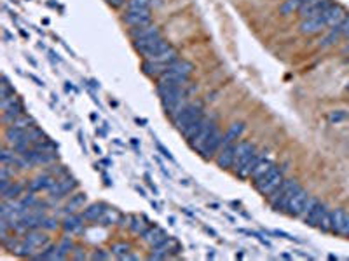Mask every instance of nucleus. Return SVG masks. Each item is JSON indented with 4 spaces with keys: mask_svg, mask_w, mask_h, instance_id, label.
Returning <instances> with one entry per match:
<instances>
[{
    "mask_svg": "<svg viewBox=\"0 0 349 261\" xmlns=\"http://www.w3.org/2000/svg\"><path fill=\"white\" fill-rule=\"evenodd\" d=\"M192 91H194V87L187 86V87H180V89H175V91H169L168 94L164 96H161V103H163V108H164L166 115H168L169 119L173 120L190 103L189 98Z\"/></svg>",
    "mask_w": 349,
    "mask_h": 261,
    "instance_id": "obj_1",
    "label": "nucleus"
},
{
    "mask_svg": "<svg viewBox=\"0 0 349 261\" xmlns=\"http://www.w3.org/2000/svg\"><path fill=\"white\" fill-rule=\"evenodd\" d=\"M301 188L302 186L297 183V179H285V181L279 185V188H276V190L267 197V202H269V206L273 207L276 213H285L290 198L297 194Z\"/></svg>",
    "mask_w": 349,
    "mask_h": 261,
    "instance_id": "obj_2",
    "label": "nucleus"
},
{
    "mask_svg": "<svg viewBox=\"0 0 349 261\" xmlns=\"http://www.w3.org/2000/svg\"><path fill=\"white\" fill-rule=\"evenodd\" d=\"M283 181H285V169L274 164L262 178H258L257 181H253V185H255V188L258 190V194H262L264 197H269L276 188H279V185Z\"/></svg>",
    "mask_w": 349,
    "mask_h": 261,
    "instance_id": "obj_3",
    "label": "nucleus"
},
{
    "mask_svg": "<svg viewBox=\"0 0 349 261\" xmlns=\"http://www.w3.org/2000/svg\"><path fill=\"white\" fill-rule=\"evenodd\" d=\"M203 115H205V105L201 103V101H190V103L173 119V124H175V127H177L178 130H182L189 122L199 119Z\"/></svg>",
    "mask_w": 349,
    "mask_h": 261,
    "instance_id": "obj_4",
    "label": "nucleus"
},
{
    "mask_svg": "<svg viewBox=\"0 0 349 261\" xmlns=\"http://www.w3.org/2000/svg\"><path fill=\"white\" fill-rule=\"evenodd\" d=\"M217 129H218L217 120L213 119V117H208V120L205 122V126L201 127L199 132H197V134L194 136L192 139H189L190 148H194V150L201 152V150H203V147H205L206 143L209 141V138H211V136L215 134V130H217Z\"/></svg>",
    "mask_w": 349,
    "mask_h": 261,
    "instance_id": "obj_5",
    "label": "nucleus"
},
{
    "mask_svg": "<svg viewBox=\"0 0 349 261\" xmlns=\"http://www.w3.org/2000/svg\"><path fill=\"white\" fill-rule=\"evenodd\" d=\"M122 21L129 28L145 26V24L152 23V14H150V9H126Z\"/></svg>",
    "mask_w": 349,
    "mask_h": 261,
    "instance_id": "obj_6",
    "label": "nucleus"
},
{
    "mask_svg": "<svg viewBox=\"0 0 349 261\" xmlns=\"http://www.w3.org/2000/svg\"><path fill=\"white\" fill-rule=\"evenodd\" d=\"M330 5H332V0H305L299 9V16H301V20L320 16Z\"/></svg>",
    "mask_w": 349,
    "mask_h": 261,
    "instance_id": "obj_7",
    "label": "nucleus"
},
{
    "mask_svg": "<svg viewBox=\"0 0 349 261\" xmlns=\"http://www.w3.org/2000/svg\"><path fill=\"white\" fill-rule=\"evenodd\" d=\"M255 152H257V148H255V145H252V143H248V141H239V143H237L236 157H234V164H233L234 174H237L241 169H243V166H245L250 158L253 157V153H255Z\"/></svg>",
    "mask_w": 349,
    "mask_h": 261,
    "instance_id": "obj_8",
    "label": "nucleus"
},
{
    "mask_svg": "<svg viewBox=\"0 0 349 261\" xmlns=\"http://www.w3.org/2000/svg\"><path fill=\"white\" fill-rule=\"evenodd\" d=\"M328 26L325 21V16L320 14V16L314 18H307V20H302L301 24H299V30L304 35H316V33H321L325 28Z\"/></svg>",
    "mask_w": 349,
    "mask_h": 261,
    "instance_id": "obj_9",
    "label": "nucleus"
},
{
    "mask_svg": "<svg viewBox=\"0 0 349 261\" xmlns=\"http://www.w3.org/2000/svg\"><path fill=\"white\" fill-rule=\"evenodd\" d=\"M309 197H311V195L307 194L304 188H301L297 194L290 198V202H288V206H286L285 213H288L290 216H293V218H301V214H302V211H304L305 204H307V198H309Z\"/></svg>",
    "mask_w": 349,
    "mask_h": 261,
    "instance_id": "obj_10",
    "label": "nucleus"
},
{
    "mask_svg": "<svg viewBox=\"0 0 349 261\" xmlns=\"http://www.w3.org/2000/svg\"><path fill=\"white\" fill-rule=\"evenodd\" d=\"M236 148H237V143H231V145H225V147L220 148V152H218L217 157H215L217 166L220 167V169H233L234 157H236Z\"/></svg>",
    "mask_w": 349,
    "mask_h": 261,
    "instance_id": "obj_11",
    "label": "nucleus"
},
{
    "mask_svg": "<svg viewBox=\"0 0 349 261\" xmlns=\"http://www.w3.org/2000/svg\"><path fill=\"white\" fill-rule=\"evenodd\" d=\"M222 141H224V134L220 132V129H217L215 130V134L209 138V141L206 143L205 147H203V150L199 152V153L203 155V158L209 160V158L217 157V153L220 152V148H222Z\"/></svg>",
    "mask_w": 349,
    "mask_h": 261,
    "instance_id": "obj_12",
    "label": "nucleus"
},
{
    "mask_svg": "<svg viewBox=\"0 0 349 261\" xmlns=\"http://www.w3.org/2000/svg\"><path fill=\"white\" fill-rule=\"evenodd\" d=\"M77 186V181L73 178H65V179H58L54 185L49 188V195H51L52 198H60V197H65L67 194H70V192L73 190Z\"/></svg>",
    "mask_w": 349,
    "mask_h": 261,
    "instance_id": "obj_13",
    "label": "nucleus"
},
{
    "mask_svg": "<svg viewBox=\"0 0 349 261\" xmlns=\"http://www.w3.org/2000/svg\"><path fill=\"white\" fill-rule=\"evenodd\" d=\"M141 237H143V240L147 242V244H150V247H157V245H161L164 240H168L166 232L161 230L159 226H149V228L141 234Z\"/></svg>",
    "mask_w": 349,
    "mask_h": 261,
    "instance_id": "obj_14",
    "label": "nucleus"
},
{
    "mask_svg": "<svg viewBox=\"0 0 349 261\" xmlns=\"http://www.w3.org/2000/svg\"><path fill=\"white\" fill-rule=\"evenodd\" d=\"M24 240L28 242L33 249L37 251V254H39V251H42L44 247H47V245L51 244V240H49L47 235L42 234V232H39V230H30V232H26Z\"/></svg>",
    "mask_w": 349,
    "mask_h": 261,
    "instance_id": "obj_15",
    "label": "nucleus"
},
{
    "mask_svg": "<svg viewBox=\"0 0 349 261\" xmlns=\"http://www.w3.org/2000/svg\"><path fill=\"white\" fill-rule=\"evenodd\" d=\"M323 16H325V21L328 26H335V24H341L344 21V18L348 16V12L342 5L339 4H332L325 12H323Z\"/></svg>",
    "mask_w": 349,
    "mask_h": 261,
    "instance_id": "obj_16",
    "label": "nucleus"
},
{
    "mask_svg": "<svg viewBox=\"0 0 349 261\" xmlns=\"http://www.w3.org/2000/svg\"><path fill=\"white\" fill-rule=\"evenodd\" d=\"M154 35H161L159 26H157V24H154V23L145 24V26L129 28V37H131L133 40L147 39V37H154Z\"/></svg>",
    "mask_w": 349,
    "mask_h": 261,
    "instance_id": "obj_17",
    "label": "nucleus"
},
{
    "mask_svg": "<svg viewBox=\"0 0 349 261\" xmlns=\"http://www.w3.org/2000/svg\"><path fill=\"white\" fill-rule=\"evenodd\" d=\"M23 113H24V105L21 103V99H18V101H14L12 105H9L5 110H2V122H4L5 126H9L12 120H16L18 117Z\"/></svg>",
    "mask_w": 349,
    "mask_h": 261,
    "instance_id": "obj_18",
    "label": "nucleus"
},
{
    "mask_svg": "<svg viewBox=\"0 0 349 261\" xmlns=\"http://www.w3.org/2000/svg\"><path fill=\"white\" fill-rule=\"evenodd\" d=\"M169 45H171V44H169L168 40L164 39V37L161 35L159 39L154 40V42L150 44L149 47L145 49V51L141 52L140 56H143V60H150V58H154V56H157V54H159V52L164 51V49H168Z\"/></svg>",
    "mask_w": 349,
    "mask_h": 261,
    "instance_id": "obj_19",
    "label": "nucleus"
},
{
    "mask_svg": "<svg viewBox=\"0 0 349 261\" xmlns=\"http://www.w3.org/2000/svg\"><path fill=\"white\" fill-rule=\"evenodd\" d=\"M56 181H58V178H54V176H51V174H42V176L35 178L33 181H30V190L32 192L49 190Z\"/></svg>",
    "mask_w": 349,
    "mask_h": 261,
    "instance_id": "obj_20",
    "label": "nucleus"
},
{
    "mask_svg": "<svg viewBox=\"0 0 349 261\" xmlns=\"http://www.w3.org/2000/svg\"><path fill=\"white\" fill-rule=\"evenodd\" d=\"M273 166H274L273 158H271L269 155L265 153L264 157H262L260 160H258L257 166H255V169H253V173H252V176H250V179H252V181H257V179L262 178V176H264V174L267 173V171H269Z\"/></svg>",
    "mask_w": 349,
    "mask_h": 261,
    "instance_id": "obj_21",
    "label": "nucleus"
},
{
    "mask_svg": "<svg viewBox=\"0 0 349 261\" xmlns=\"http://www.w3.org/2000/svg\"><path fill=\"white\" fill-rule=\"evenodd\" d=\"M243 130H245V124L243 122H234L233 126L229 127V130L224 134V141H222V147L225 145H231V143H237V139L241 138L243 134Z\"/></svg>",
    "mask_w": 349,
    "mask_h": 261,
    "instance_id": "obj_22",
    "label": "nucleus"
},
{
    "mask_svg": "<svg viewBox=\"0 0 349 261\" xmlns=\"http://www.w3.org/2000/svg\"><path fill=\"white\" fill-rule=\"evenodd\" d=\"M82 216H77V214H70V216L65 218L63 221V228L65 232H69V234H79L80 230H82Z\"/></svg>",
    "mask_w": 349,
    "mask_h": 261,
    "instance_id": "obj_23",
    "label": "nucleus"
},
{
    "mask_svg": "<svg viewBox=\"0 0 349 261\" xmlns=\"http://www.w3.org/2000/svg\"><path fill=\"white\" fill-rule=\"evenodd\" d=\"M342 37V28L341 24H335V26H332L328 30V33H326L323 39L320 40V47H330V45H333V44L337 42L339 39Z\"/></svg>",
    "mask_w": 349,
    "mask_h": 261,
    "instance_id": "obj_24",
    "label": "nucleus"
},
{
    "mask_svg": "<svg viewBox=\"0 0 349 261\" xmlns=\"http://www.w3.org/2000/svg\"><path fill=\"white\" fill-rule=\"evenodd\" d=\"M105 209H107V207H105L103 204H93V206H89L88 209H84L82 218H84L86 221H98V219L101 218V214L105 213Z\"/></svg>",
    "mask_w": 349,
    "mask_h": 261,
    "instance_id": "obj_25",
    "label": "nucleus"
},
{
    "mask_svg": "<svg viewBox=\"0 0 349 261\" xmlns=\"http://www.w3.org/2000/svg\"><path fill=\"white\" fill-rule=\"evenodd\" d=\"M346 216H348V213H346L344 209H332V230H330V232L341 235Z\"/></svg>",
    "mask_w": 349,
    "mask_h": 261,
    "instance_id": "obj_26",
    "label": "nucleus"
},
{
    "mask_svg": "<svg viewBox=\"0 0 349 261\" xmlns=\"http://www.w3.org/2000/svg\"><path fill=\"white\" fill-rule=\"evenodd\" d=\"M100 221V225H105V226H109V225H116V223H119L120 221V213L117 209H105V213L101 214V218L98 219Z\"/></svg>",
    "mask_w": 349,
    "mask_h": 261,
    "instance_id": "obj_27",
    "label": "nucleus"
},
{
    "mask_svg": "<svg viewBox=\"0 0 349 261\" xmlns=\"http://www.w3.org/2000/svg\"><path fill=\"white\" fill-rule=\"evenodd\" d=\"M35 126V120H33V117H30V115L23 113L20 115L16 120H12L11 124H9L7 127H18V129H28V127H33Z\"/></svg>",
    "mask_w": 349,
    "mask_h": 261,
    "instance_id": "obj_28",
    "label": "nucleus"
},
{
    "mask_svg": "<svg viewBox=\"0 0 349 261\" xmlns=\"http://www.w3.org/2000/svg\"><path fill=\"white\" fill-rule=\"evenodd\" d=\"M23 188L24 186L21 185V183H12V185L7 188V192L2 194V198H4V200H14V198H18L21 194H23Z\"/></svg>",
    "mask_w": 349,
    "mask_h": 261,
    "instance_id": "obj_29",
    "label": "nucleus"
},
{
    "mask_svg": "<svg viewBox=\"0 0 349 261\" xmlns=\"http://www.w3.org/2000/svg\"><path fill=\"white\" fill-rule=\"evenodd\" d=\"M305 0H286V2H283L279 7V12L281 14H292L293 11H297V9H301V5L304 4Z\"/></svg>",
    "mask_w": 349,
    "mask_h": 261,
    "instance_id": "obj_30",
    "label": "nucleus"
},
{
    "mask_svg": "<svg viewBox=\"0 0 349 261\" xmlns=\"http://www.w3.org/2000/svg\"><path fill=\"white\" fill-rule=\"evenodd\" d=\"M129 251H131V245L129 244H126V242H117V244L112 245L110 253H112L114 256L120 258V260H124V258L129 254Z\"/></svg>",
    "mask_w": 349,
    "mask_h": 261,
    "instance_id": "obj_31",
    "label": "nucleus"
},
{
    "mask_svg": "<svg viewBox=\"0 0 349 261\" xmlns=\"http://www.w3.org/2000/svg\"><path fill=\"white\" fill-rule=\"evenodd\" d=\"M84 202H86V195L84 194H79V195H75V197H72V200L67 204V207H65V211L69 214H73L75 213L79 207H82L84 206Z\"/></svg>",
    "mask_w": 349,
    "mask_h": 261,
    "instance_id": "obj_32",
    "label": "nucleus"
},
{
    "mask_svg": "<svg viewBox=\"0 0 349 261\" xmlns=\"http://www.w3.org/2000/svg\"><path fill=\"white\" fill-rule=\"evenodd\" d=\"M147 219L145 218H138V216H131V223H129V228L135 232V234H143L145 230L149 228V225H147Z\"/></svg>",
    "mask_w": 349,
    "mask_h": 261,
    "instance_id": "obj_33",
    "label": "nucleus"
},
{
    "mask_svg": "<svg viewBox=\"0 0 349 261\" xmlns=\"http://www.w3.org/2000/svg\"><path fill=\"white\" fill-rule=\"evenodd\" d=\"M318 228L321 232H330L332 230V209H326L325 214L321 216L320 223H318Z\"/></svg>",
    "mask_w": 349,
    "mask_h": 261,
    "instance_id": "obj_34",
    "label": "nucleus"
},
{
    "mask_svg": "<svg viewBox=\"0 0 349 261\" xmlns=\"http://www.w3.org/2000/svg\"><path fill=\"white\" fill-rule=\"evenodd\" d=\"M14 94V89L11 87V84H9V79L7 75L2 77V84H0V99L2 98H7V96Z\"/></svg>",
    "mask_w": 349,
    "mask_h": 261,
    "instance_id": "obj_35",
    "label": "nucleus"
},
{
    "mask_svg": "<svg viewBox=\"0 0 349 261\" xmlns=\"http://www.w3.org/2000/svg\"><path fill=\"white\" fill-rule=\"evenodd\" d=\"M348 119V113H346L344 110H333V111H330L328 113V120L332 124H339V122H342V120H346Z\"/></svg>",
    "mask_w": 349,
    "mask_h": 261,
    "instance_id": "obj_36",
    "label": "nucleus"
},
{
    "mask_svg": "<svg viewBox=\"0 0 349 261\" xmlns=\"http://www.w3.org/2000/svg\"><path fill=\"white\" fill-rule=\"evenodd\" d=\"M126 9H150V0H128Z\"/></svg>",
    "mask_w": 349,
    "mask_h": 261,
    "instance_id": "obj_37",
    "label": "nucleus"
},
{
    "mask_svg": "<svg viewBox=\"0 0 349 261\" xmlns=\"http://www.w3.org/2000/svg\"><path fill=\"white\" fill-rule=\"evenodd\" d=\"M58 247H60V251H61V253H63L65 256H67V254H69L70 251L73 249V242H72V239L65 237L63 240L60 242V245H58Z\"/></svg>",
    "mask_w": 349,
    "mask_h": 261,
    "instance_id": "obj_38",
    "label": "nucleus"
},
{
    "mask_svg": "<svg viewBox=\"0 0 349 261\" xmlns=\"http://www.w3.org/2000/svg\"><path fill=\"white\" fill-rule=\"evenodd\" d=\"M58 226H60V223L54 218H44V221H42V228L46 230H56Z\"/></svg>",
    "mask_w": 349,
    "mask_h": 261,
    "instance_id": "obj_39",
    "label": "nucleus"
},
{
    "mask_svg": "<svg viewBox=\"0 0 349 261\" xmlns=\"http://www.w3.org/2000/svg\"><path fill=\"white\" fill-rule=\"evenodd\" d=\"M109 258H110L109 253H105L103 249H96L94 253H93L91 260H109Z\"/></svg>",
    "mask_w": 349,
    "mask_h": 261,
    "instance_id": "obj_40",
    "label": "nucleus"
},
{
    "mask_svg": "<svg viewBox=\"0 0 349 261\" xmlns=\"http://www.w3.org/2000/svg\"><path fill=\"white\" fill-rule=\"evenodd\" d=\"M273 234H274V235H279V237L286 239V240H295V242H302V240H301V239H297V237H293V235L286 234V232H281V230H274Z\"/></svg>",
    "mask_w": 349,
    "mask_h": 261,
    "instance_id": "obj_41",
    "label": "nucleus"
},
{
    "mask_svg": "<svg viewBox=\"0 0 349 261\" xmlns=\"http://www.w3.org/2000/svg\"><path fill=\"white\" fill-rule=\"evenodd\" d=\"M341 28H342V37H348V33H349V16L344 18V21L341 23Z\"/></svg>",
    "mask_w": 349,
    "mask_h": 261,
    "instance_id": "obj_42",
    "label": "nucleus"
},
{
    "mask_svg": "<svg viewBox=\"0 0 349 261\" xmlns=\"http://www.w3.org/2000/svg\"><path fill=\"white\" fill-rule=\"evenodd\" d=\"M107 4L112 5V7H122V5L128 4V0H107Z\"/></svg>",
    "mask_w": 349,
    "mask_h": 261,
    "instance_id": "obj_43",
    "label": "nucleus"
},
{
    "mask_svg": "<svg viewBox=\"0 0 349 261\" xmlns=\"http://www.w3.org/2000/svg\"><path fill=\"white\" fill-rule=\"evenodd\" d=\"M156 147H157V150H159V152H161V153L164 155V157H166V158H169V160H173V155H171V153H169V150H166V148H164V147H163V145H161V143H156Z\"/></svg>",
    "mask_w": 349,
    "mask_h": 261,
    "instance_id": "obj_44",
    "label": "nucleus"
},
{
    "mask_svg": "<svg viewBox=\"0 0 349 261\" xmlns=\"http://www.w3.org/2000/svg\"><path fill=\"white\" fill-rule=\"evenodd\" d=\"M341 235H344V237H349V214L346 216V219H344V225H342Z\"/></svg>",
    "mask_w": 349,
    "mask_h": 261,
    "instance_id": "obj_45",
    "label": "nucleus"
},
{
    "mask_svg": "<svg viewBox=\"0 0 349 261\" xmlns=\"http://www.w3.org/2000/svg\"><path fill=\"white\" fill-rule=\"evenodd\" d=\"M30 79H32V80H33V82H35V84H37V86H39V87H44V86H46V84H44V82H42V80H39V79H37V77H35V75H30Z\"/></svg>",
    "mask_w": 349,
    "mask_h": 261,
    "instance_id": "obj_46",
    "label": "nucleus"
},
{
    "mask_svg": "<svg viewBox=\"0 0 349 261\" xmlns=\"http://www.w3.org/2000/svg\"><path fill=\"white\" fill-rule=\"evenodd\" d=\"M65 87H67V91H73V92H77V89L72 86V82H67V86H65Z\"/></svg>",
    "mask_w": 349,
    "mask_h": 261,
    "instance_id": "obj_47",
    "label": "nucleus"
},
{
    "mask_svg": "<svg viewBox=\"0 0 349 261\" xmlns=\"http://www.w3.org/2000/svg\"><path fill=\"white\" fill-rule=\"evenodd\" d=\"M281 258H285V260H290V258H293L292 254H281Z\"/></svg>",
    "mask_w": 349,
    "mask_h": 261,
    "instance_id": "obj_48",
    "label": "nucleus"
},
{
    "mask_svg": "<svg viewBox=\"0 0 349 261\" xmlns=\"http://www.w3.org/2000/svg\"><path fill=\"white\" fill-rule=\"evenodd\" d=\"M344 52H346V54H349V42H348V45L344 47Z\"/></svg>",
    "mask_w": 349,
    "mask_h": 261,
    "instance_id": "obj_49",
    "label": "nucleus"
},
{
    "mask_svg": "<svg viewBox=\"0 0 349 261\" xmlns=\"http://www.w3.org/2000/svg\"><path fill=\"white\" fill-rule=\"evenodd\" d=\"M346 39H348V40H349V33H348V37H346Z\"/></svg>",
    "mask_w": 349,
    "mask_h": 261,
    "instance_id": "obj_50",
    "label": "nucleus"
},
{
    "mask_svg": "<svg viewBox=\"0 0 349 261\" xmlns=\"http://www.w3.org/2000/svg\"><path fill=\"white\" fill-rule=\"evenodd\" d=\"M348 91H349V84H348Z\"/></svg>",
    "mask_w": 349,
    "mask_h": 261,
    "instance_id": "obj_51",
    "label": "nucleus"
}]
</instances>
